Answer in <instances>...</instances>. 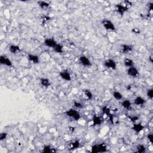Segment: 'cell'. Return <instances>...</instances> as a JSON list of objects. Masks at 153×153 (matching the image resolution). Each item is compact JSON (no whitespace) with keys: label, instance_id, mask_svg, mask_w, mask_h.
Instances as JSON below:
<instances>
[{"label":"cell","instance_id":"22","mask_svg":"<svg viewBox=\"0 0 153 153\" xmlns=\"http://www.w3.org/2000/svg\"><path fill=\"white\" fill-rule=\"evenodd\" d=\"M124 65L126 67L130 68L134 65V62L133 60L129 58H126L124 60Z\"/></svg>","mask_w":153,"mask_h":153},{"label":"cell","instance_id":"5","mask_svg":"<svg viewBox=\"0 0 153 153\" xmlns=\"http://www.w3.org/2000/svg\"><path fill=\"white\" fill-rule=\"evenodd\" d=\"M44 44L48 47L53 48L58 43L53 38H47L44 41Z\"/></svg>","mask_w":153,"mask_h":153},{"label":"cell","instance_id":"26","mask_svg":"<svg viewBox=\"0 0 153 153\" xmlns=\"http://www.w3.org/2000/svg\"><path fill=\"white\" fill-rule=\"evenodd\" d=\"M113 96L114 98V99L117 100V101H120L123 98L122 94L119 92H114L113 93Z\"/></svg>","mask_w":153,"mask_h":153},{"label":"cell","instance_id":"8","mask_svg":"<svg viewBox=\"0 0 153 153\" xmlns=\"http://www.w3.org/2000/svg\"><path fill=\"white\" fill-rule=\"evenodd\" d=\"M0 64L3 65L7 66L8 67H11L13 66L12 62L11 61L10 59L5 56L2 55L0 57Z\"/></svg>","mask_w":153,"mask_h":153},{"label":"cell","instance_id":"28","mask_svg":"<svg viewBox=\"0 0 153 153\" xmlns=\"http://www.w3.org/2000/svg\"><path fill=\"white\" fill-rule=\"evenodd\" d=\"M128 119L130 120V121H132V122L136 123L139 119V117L138 116H137V115H130V116H128Z\"/></svg>","mask_w":153,"mask_h":153},{"label":"cell","instance_id":"10","mask_svg":"<svg viewBox=\"0 0 153 153\" xmlns=\"http://www.w3.org/2000/svg\"><path fill=\"white\" fill-rule=\"evenodd\" d=\"M127 73L128 74V75L132 76V77H137L139 74L138 69L135 68L134 66L128 68V69L127 70Z\"/></svg>","mask_w":153,"mask_h":153},{"label":"cell","instance_id":"18","mask_svg":"<svg viewBox=\"0 0 153 153\" xmlns=\"http://www.w3.org/2000/svg\"><path fill=\"white\" fill-rule=\"evenodd\" d=\"M133 102H134V104L136 105H142L145 103L146 100L141 96H137L134 99Z\"/></svg>","mask_w":153,"mask_h":153},{"label":"cell","instance_id":"25","mask_svg":"<svg viewBox=\"0 0 153 153\" xmlns=\"http://www.w3.org/2000/svg\"><path fill=\"white\" fill-rule=\"evenodd\" d=\"M53 50L54 52L57 53H62L63 52V46L60 44H57L56 46L53 48Z\"/></svg>","mask_w":153,"mask_h":153},{"label":"cell","instance_id":"16","mask_svg":"<svg viewBox=\"0 0 153 153\" xmlns=\"http://www.w3.org/2000/svg\"><path fill=\"white\" fill-rule=\"evenodd\" d=\"M40 84L44 88H48L51 85V82L47 78L43 77L40 79Z\"/></svg>","mask_w":153,"mask_h":153},{"label":"cell","instance_id":"32","mask_svg":"<svg viewBox=\"0 0 153 153\" xmlns=\"http://www.w3.org/2000/svg\"><path fill=\"white\" fill-rule=\"evenodd\" d=\"M8 133L6 132H2L0 134V141H4L7 138Z\"/></svg>","mask_w":153,"mask_h":153},{"label":"cell","instance_id":"29","mask_svg":"<svg viewBox=\"0 0 153 153\" xmlns=\"http://www.w3.org/2000/svg\"><path fill=\"white\" fill-rule=\"evenodd\" d=\"M147 96L148 97L149 99L151 100L153 98V89H148L147 92Z\"/></svg>","mask_w":153,"mask_h":153},{"label":"cell","instance_id":"31","mask_svg":"<svg viewBox=\"0 0 153 153\" xmlns=\"http://www.w3.org/2000/svg\"><path fill=\"white\" fill-rule=\"evenodd\" d=\"M74 107H75L76 108H78V109H81L83 108V105L82 104L81 102H78V101H74Z\"/></svg>","mask_w":153,"mask_h":153},{"label":"cell","instance_id":"27","mask_svg":"<svg viewBox=\"0 0 153 153\" xmlns=\"http://www.w3.org/2000/svg\"><path fill=\"white\" fill-rule=\"evenodd\" d=\"M84 95L87 98V99L89 100H92V98H93V94H92V92L89 91V90H84L83 91Z\"/></svg>","mask_w":153,"mask_h":153},{"label":"cell","instance_id":"11","mask_svg":"<svg viewBox=\"0 0 153 153\" xmlns=\"http://www.w3.org/2000/svg\"><path fill=\"white\" fill-rule=\"evenodd\" d=\"M59 75L61 78L65 81H71V76L68 70H64L59 72Z\"/></svg>","mask_w":153,"mask_h":153},{"label":"cell","instance_id":"9","mask_svg":"<svg viewBox=\"0 0 153 153\" xmlns=\"http://www.w3.org/2000/svg\"><path fill=\"white\" fill-rule=\"evenodd\" d=\"M79 62L84 66H91L92 65L91 61L86 56L82 55L80 57Z\"/></svg>","mask_w":153,"mask_h":153},{"label":"cell","instance_id":"30","mask_svg":"<svg viewBox=\"0 0 153 153\" xmlns=\"http://www.w3.org/2000/svg\"><path fill=\"white\" fill-rule=\"evenodd\" d=\"M91 152L92 153H99L98 144H95L93 145H92L91 148Z\"/></svg>","mask_w":153,"mask_h":153},{"label":"cell","instance_id":"19","mask_svg":"<svg viewBox=\"0 0 153 153\" xmlns=\"http://www.w3.org/2000/svg\"><path fill=\"white\" fill-rule=\"evenodd\" d=\"M121 105L124 109H129H129L132 108V103H131L130 100L129 99H126L124 101H123L121 102Z\"/></svg>","mask_w":153,"mask_h":153},{"label":"cell","instance_id":"37","mask_svg":"<svg viewBox=\"0 0 153 153\" xmlns=\"http://www.w3.org/2000/svg\"><path fill=\"white\" fill-rule=\"evenodd\" d=\"M50 19V17L48 16H44V18H43V21L44 22H47Z\"/></svg>","mask_w":153,"mask_h":153},{"label":"cell","instance_id":"23","mask_svg":"<svg viewBox=\"0 0 153 153\" xmlns=\"http://www.w3.org/2000/svg\"><path fill=\"white\" fill-rule=\"evenodd\" d=\"M38 4L39 6H40V7L41 8V9L43 10H46L47 9H48L49 6H50V4H49V3H48L47 2L43 1H38Z\"/></svg>","mask_w":153,"mask_h":153},{"label":"cell","instance_id":"34","mask_svg":"<svg viewBox=\"0 0 153 153\" xmlns=\"http://www.w3.org/2000/svg\"><path fill=\"white\" fill-rule=\"evenodd\" d=\"M132 32L135 34H139L141 33V31L139 28H134L132 29Z\"/></svg>","mask_w":153,"mask_h":153},{"label":"cell","instance_id":"3","mask_svg":"<svg viewBox=\"0 0 153 153\" xmlns=\"http://www.w3.org/2000/svg\"><path fill=\"white\" fill-rule=\"evenodd\" d=\"M102 112L103 114H105L108 117L109 121L111 123V124H114V114L111 113V109L109 108L107 106H103L102 108Z\"/></svg>","mask_w":153,"mask_h":153},{"label":"cell","instance_id":"38","mask_svg":"<svg viewBox=\"0 0 153 153\" xmlns=\"http://www.w3.org/2000/svg\"><path fill=\"white\" fill-rule=\"evenodd\" d=\"M149 60H150V62H151V63H152V55H151L150 56V58H149Z\"/></svg>","mask_w":153,"mask_h":153},{"label":"cell","instance_id":"7","mask_svg":"<svg viewBox=\"0 0 153 153\" xmlns=\"http://www.w3.org/2000/svg\"><path fill=\"white\" fill-rule=\"evenodd\" d=\"M115 8H116V11H117V13L121 16L124 15V13L126 12L129 9L123 3L117 4L115 5Z\"/></svg>","mask_w":153,"mask_h":153},{"label":"cell","instance_id":"36","mask_svg":"<svg viewBox=\"0 0 153 153\" xmlns=\"http://www.w3.org/2000/svg\"><path fill=\"white\" fill-rule=\"evenodd\" d=\"M148 8H149V10L150 11H152L153 10V3H150L148 4Z\"/></svg>","mask_w":153,"mask_h":153},{"label":"cell","instance_id":"17","mask_svg":"<svg viewBox=\"0 0 153 153\" xmlns=\"http://www.w3.org/2000/svg\"><path fill=\"white\" fill-rule=\"evenodd\" d=\"M9 51L11 54H16L18 53L21 51L20 47L17 46V45H11L9 47Z\"/></svg>","mask_w":153,"mask_h":153},{"label":"cell","instance_id":"6","mask_svg":"<svg viewBox=\"0 0 153 153\" xmlns=\"http://www.w3.org/2000/svg\"><path fill=\"white\" fill-rule=\"evenodd\" d=\"M133 46L130 44H123L120 47V51L121 53L127 54L131 52L133 50Z\"/></svg>","mask_w":153,"mask_h":153},{"label":"cell","instance_id":"21","mask_svg":"<svg viewBox=\"0 0 153 153\" xmlns=\"http://www.w3.org/2000/svg\"><path fill=\"white\" fill-rule=\"evenodd\" d=\"M98 148L99 152H105L107 151V145L104 142L98 144Z\"/></svg>","mask_w":153,"mask_h":153},{"label":"cell","instance_id":"14","mask_svg":"<svg viewBox=\"0 0 153 153\" xmlns=\"http://www.w3.org/2000/svg\"><path fill=\"white\" fill-rule=\"evenodd\" d=\"M92 123H93V126H100L102 124V120L100 116L95 115L92 118Z\"/></svg>","mask_w":153,"mask_h":153},{"label":"cell","instance_id":"35","mask_svg":"<svg viewBox=\"0 0 153 153\" xmlns=\"http://www.w3.org/2000/svg\"><path fill=\"white\" fill-rule=\"evenodd\" d=\"M147 139H148V141H150L151 143H152V141H153V135L152 133H150V134H148L147 135Z\"/></svg>","mask_w":153,"mask_h":153},{"label":"cell","instance_id":"20","mask_svg":"<svg viewBox=\"0 0 153 153\" xmlns=\"http://www.w3.org/2000/svg\"><path fill=\"white\" fill-rule=\"evenodd\" d=\"M43 152L44 153H53L56 152V151L54 148H53L52 147L49 145H44V148H43Z\"/></svg>","mask_w":153,"mask_h":153},{"label":"cell","instance_id":"12","mask_svg":"<svg viewBox=\"0 0 153 153\" xmlns=\"http://www.w3.org/2000/svg\"><path fill=\"white\" fill-rule=\"evenodd\" d=\"M144 128H145L144 126L142 125V123H135L132 127L133 130L137 133H139L140 132H142V131L144 129Z\"/></svg>","mask_w":153,"mask_h":153},{"label":"cell","instance_id":"2","mask_svg":"<svg viewBox=\"0 0 153 153\" xmlns=\"http://www.w3.org/2000/svg\"><path fill=\"white\" fill-rule=\"evenodd\" d=\"M101 24L108 31H115V27L114 23L108 19H103L101 20Z\"/></svg>","mask_w":153,"mask_h":153},{"label":"cell","instance_id":"4","mask_svg":"<svg viewBox=\"0 0 153 153\" xmlns=\"http://www.w3.org/2000/svg\"><path fill=\"white\" fill-rule=\"evenodd\" d=\"M103 65H104L106 68L113 70L117 68L116 62H115L114 60L111 59H108L105 60L103 62Z\"/></svg>","mask_w":153,"mask_h":153},{"label":"cell","instance_id":"33","mask_svg":"<svg viewBox=\"0 0 153 153\" xmlns=\"http://www.w3.org/2000/svg\"><path fill=\"white\" fill-rule=\"evenodd\" d=\"M123 3L124 4V5H125L128 8V9L129 7H130L131 6H132V2L129 1H124V2H123Z\"/></svg>","mask_w":153,"mask_h":153},{"label":"cell","instance_id":"15","mask_svg":"<svg viewBox=\"0 0 153 153\" xmlns=\"http://www.w3.org/2000/svg\"><path fill=\"white\" fill-rule=\"evenodd\" d=\"M80 143L78 141H75L74 142H70L68 144V148L69 150H74L77 149L80 147Z\"/></svg>","mask_w":153,"mask_h":153},{"label":"cell","instance_id":"13","mask_svg":"<svg viewBox=\"0 0 153 153\" xmlns=\"http://www.w3.org/2000/svg\"><path fill=\"white\" fill-rule=\"evenodd\" d=\"M28 59L29 61L34 64H38L40 63V58L38 56L35 55V54H29L28 55Z\"/></svg>","mask_w":153,"mask_h":153},{"label":"cell","instance_id":"1","mask_svg":"<svg viewBox=\"0 0 153 153\" xmlns=\"http://www.w3.org/2000/svg\"><path fill=\"white\" fill-rule=\"evenodd\" d=\"M65 114L67 115L68 117L72 119L75 121H78L81 119V115H80L79 112L72 108H71L69 110L66 111Z\"/></svg>","mask_w":153,"mask_h":153},{"label":"cell","instance_id":"24","mask_svg":"<svg viewBox=\"0 0 153 153\" xmlns=\"http://www.w3.org/2000/svg\"><path fill=\"white\" fill-rule=\"evenodd\" d=\"M136 151L139 153H144L146 152V147L142 144L138 145L136 147Z\"/></svg>","mask_w":153,"mask_h":153}]
</instances>
